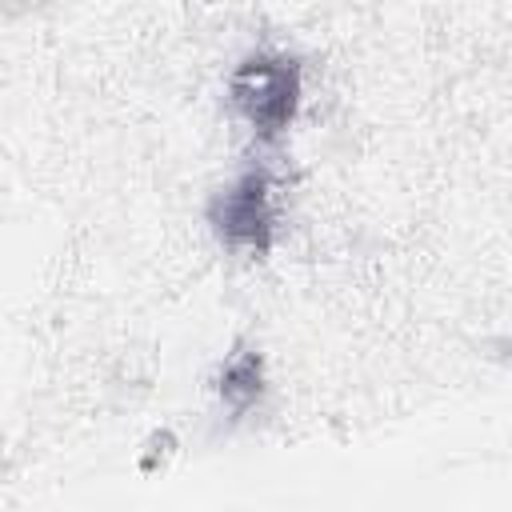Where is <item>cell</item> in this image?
<instances>
[{"mask_svg": "<svg viewBox=\"0 0 512 512\" xmlns=\"http://www.w3.org/2000/svg\"><path fill=\"white\" fill-rule=\"evenodd\" d=\"M300 96V64L284 52H252L228 76V100L260 140H276L288 132Z\"/></svg>", "mask_w": 512, "mask_h": 512, "instance_id": "obj_1", "label": "cell"}, {"mask_svg": "<svg viewBox=\"0 0 512 512\" xmlns=\"http://www.w3.org/2000/svg\"><path fill=\"white\" fill-rule=\"evenodd\" d=\"M276 184L268 168H244L208 204V224L232 252L264 256L276 240Z\"/></svg>", "mask_w": 512, "mask_h": 512, "instance_id": "obj_2", "label": "cell"}, {"mask_svg": "<svg viewBox=\"0 0 512 512\" xmlns=\"http://www.w3.org/2000/svg\"><path fill=\"white\" fill-rule=\"evenodd\" d=\"M264 388H268V372H264V356H260V348H252V344H236V348L224 356L220 372H216L220 404H224L232 416H244L248 408L260 404Z\"/></svg>", "mask_w": 512, "mask_h": 512, "instance_id": "obj_3", "label": "cell"}]
</instances>
